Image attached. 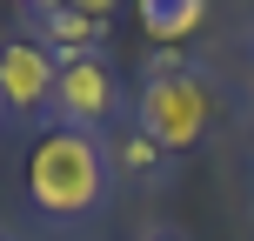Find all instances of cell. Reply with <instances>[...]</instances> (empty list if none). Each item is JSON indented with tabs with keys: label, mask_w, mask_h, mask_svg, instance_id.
<instances>
[{
	"label": "cell",
	"mask_w": 254,
	"mask_h": 241,
	"mask_svg": "<svg viewBox=\"0 0 254 241\" xmlns=\"http://www.w3.org/2000/svg\"><path fill=\"white\" fill-rule=\"evenodd\" d=\"M27 194H34L40 215L74 221L87 208H101L107 194V148L80 127H47L27 154Z\"/></svg>",
	"instance_id": "1"
},
{
	"label": "cell",
	"mask_w": 254,
	"mask_h": 241,
	"mask_svg": "<svg viewBox=\"0 0 254 241\" xmlns=\"http://www.w3.org/2000/svg\"><path fill=\"white\" fill-rule=\"evenodd\" d=\"M207 127H214V87L207 80H194L188 67H167V61L140 80V134L161 154L194 148Z\"/></svg>",
	"instance_id": "2"
},
{
	"label": "cell",
	"mask_w": 254,
	"mask_h": 241,
	"mask_svg": "<svg viewBox=\"0 0 254 241\" xmlns=\"http://www.w3.org/2000/svg\"><path fill=\"white\" fill-rule=\"evenodd\" d=\"M54 114H61V127H80V134H94V127L114 114V74H107L101 54L61 61V80H54Z\"/></svg>",
	"instance_id": "3"
},
{
	"label": "cell",
	"mask_w": 254,
	"mask_h": 241,
	"mask_svg": "<svg viewBox=\"0 0 254 241\" xmlns=\"http://www.w3.org/2000/svg\"><path fill=\"white\" fill-rule=\"evenodd\" d=\"M54 80H61V61H54L40 40H7V47H0V107H7V114L54 107Z\"/></svg>",
	"instance_id": "4"
},
{
	"label": "cell",
	"mask_w": 254,
	"mask_h": 241,
	"mask_svg": "<svg viewBox=\"0 0 254 241\" xmlns=\"http://www.w3.org/2000/svg\"><path fill=\"white\" fill-rule=\"evenodd\" d=\"M107 20H87V13H40V47L54 61H80V54H101Z\"/></svg>",
	"instance_id": "5"
},
{
	"label": "cell",
	"mask_w": 254,
	"mask_h": 241,
	"mask_svg": "<svg viewBox=\"0 0 254 241\" xmlns=\"http://www.w3.org/2000/svg\"><path fill=\"white\" fill-rule=\"evenodd\" d=\"M134 13H140V34L147 40L174 47V40H188L207 20V0H134Z\"/></svg>",
	"instance_id": "6"
},
{
	"label": "cell",
	"mask_w": 254,
	"mask_h": 241,
	"mask_svg": "<svg viewBox=\"0 0 254 241\" xmlns=\"http://www.w3.org/2000/svg\"><path fill=\"white\" fill-rule=\"evenodd\" d=\"M114 161H121V167H134V174H154V167H161V148H154V141H147V134L134 127V134H121Z\"/></svg>",
	"instance_id": "7"
},
{
	"label": "cell",
	"mask_w": 254,
	"mask_h": 241,
	"mask_svg": "<svg viewBox=\"0 0 254 241\" xmlns=\"http://www.w3.org/2000/svg\"><path fill=\"white\" fill-rule=\"evenodd\" d=\"M121 0H40V13H87V20H107Z\"/></svg>",
	"instance_id": "8"
},
{
	"label": "cell",
	"mask_w": 254,
	"mask_h": 241,
	"mask_svg": "<svg viewBox=\"0 0 254 241\" xmlns=\"http://www.w3.org/2000/svg\"><path fill=\"white\" fill-rule=\"evenodd\" d=\"M7 7H40V0H7Z\"/></svg>",
	"instance_id": "9"
},
{
	"label": "cell",
	"mask_w": 254,
	"mask_h": 241,
	"mask_svg": "<svg viewBox=\"0 0 254 241\" xmlns=\"http://www.w3.org/2000/svg\"><path fill=\"white\" fill-rule=\"evenodd\" d=\"M154 241H174V235H154Z\"/></svg>",
	"instance_id": "10"
},
{
	"label": "cell",
	"mask_w": 254,
	"mask_h": 241,
	"mask_svg": "<svg viewBox=\"0 0 254 241\" xmlns=\"http://www.w3.org/2000/svg\"><path fill=\"white\" fill-rule=\"evenodd\" d=\"M0 114H7V107H0Z\"/></svg>",
	"instance_id": "11"
}]
</instances>
